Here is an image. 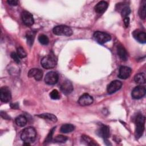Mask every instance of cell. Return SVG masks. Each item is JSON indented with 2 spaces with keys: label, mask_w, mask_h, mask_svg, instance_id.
<instances>
[{
  "label": "cell",
  "mask_w": 146,
  "mask_h": 146,
  "mask_svg": "<svg viewBox=\"0 0 146 146\" xmlns=\"http://www.w3.org/2000/svg\"><path fill=\"white\" fill-rule=\"evenodd\" d=\"M131 13V9L128 6H125L121 10V16L124 18L125 17H128V16Z\"/></svg>",
  "instance_id": "obj_26"
},
{
  "label": "cell",
  "mask_w": 146,
  "mask_h": 146,
  "mask_svg": "<svg viewBox=\"0 0 146 146\" xmlns=\"http://www.w3.org/2000/svg\"><path fill=\"white\" fill-rule=\"evenodd\" d=\"M50 96L52 99H59L60 98V95L58 90H53L50 94Z\"/></svg>",
  "instance_id": "obj_29"
},
{
  "label": "cell",
  "mask_w": 146,
  "mask_h": 146,
  "mask_svg": "<svg viewBox=\"0 0 146 146\" xmlns=\"http://www.w3.org/2000/svg\"><path fill=\"white\" fill-rule=\"evenodd\" d=\"M0 99L2 102L7 103L11 99V94L10 90L9 87L4 86L1 88L0 90Z\"/></svg>",
  "instance_id": "obj_7"
},
{
  "label": "cell",
  "mask_w": 146,
  "mask_h": 146,
  "mask_svg": "<svg viewBox=\"0 0 146 146\" xmlns=\"http://www.w3.org/2000/svg\"><path fill=\"white\" fill-rule=\"evenodd\" d=\"M17 54L20 58H23L27 56V54L25 50L21 47H19L17 48Z\"/></svg>",
  "instance_id": "obj_28"
},
{
  "label": "cell",
  "mask_w": 146,
  "mask_h": 146,
  "mask_svg": "<svg viewBox=\"0 0 146 146\" xmlns=\"http://www.w3.org/2000/svg\"><path fill=\"white\" fill-rule=\"evenodd\" d=\"M134 80L136 83L139 84H143L145 83V75L143 72L139 73L135 75Z\"/></svg>",
  "instance_id": "obj_20"
},
{
  "label": "cell",
  "mask_w": 146,
  "mask_h": 146,
  "mask_svg": "<svg viewBox=\"0 0 146 146\" xmlns=\"http://www.w3.org/2000/svg\"><path fill=\"white\" fill-rule=\"evenodd\" d=\"M122 83L118 80H115L111 82L107 86V92L110 94H112L121 88Z\"/></svg>",
  "instance_id": "obj_9"
},
{
  "label": "cell",
  "mask_w": 146,
  "mask_h": 146,
  "mask_svg": "<svg viewBox=\"0 0 146 146\" xmlns=\"http://www.w3.org/2000/svg\"><path fill=\"white\" fill-rule=\"evenodd\" d=\"M75 129L74 125L71 124H64L62 125L60 127V132L62 133H70L72 131H73Z\"/></svg>",
  "instance_id": "obj_19"
},
{
  "label": "cell",
  "mask_w": 146,
  "mask_h": 146,
  "mask_svg": "<svg viewBox=\"0 0 146 146\" xmlns=\"http://www.w3.org/2000/svg\"><path fill=\"white\" fill-rule=\"evenodd\" d=\"M123 21H124V23L125 26L126 27H127L129 26V17H128L124 18Z\"/></svg>",
  "instance_id": "obj_33"
},
{
  "label": "cell",
  "mask_w": 146,
  "mask_h": 146,
  "mask_svg": "<svg viewBox=\"0 0 146 146\" xmlns=\"http://www.w3.org/2000/svg\"><path fill=\"white\" fill-rule=\"evenodd\" d=\"M36 130L31 127H28L25 128L21 134V138L25 143H31L34 142L36 139Z\"/></svg>",
  "instance_id": "obj_1"
},
{
  "label": "cell",
  "mask_w": 146,
  "mask_h": 146,
  "mask_svg": "<svg viewBox=\"0 0 146 146\" xmlns=\"http://www.w3.org/2000/svg\"><path fill=\"white\" fill-rule=\"evenodd\" d=\"M108 3L106 1H100L95 6V11L98 14L103 13L108 7Z\"/></svg>",
  "instance_id": "obj_16"
},
{
  "label": "cell",
  "mask_w": 146,
  "mask_h": 146,
  "mask_svg": "<svg viewBox=\"0 0 146 146\" xmlns=\"http://www.w3.org/2000/svg\"><path fill=\"white\" fill-rule=\"evenodd\" d=\"M15 123L19 127H24L27 123V119L24 115H19L15 119Z\"/></svg>",
  "instance_id": "obj_21"
},
{
  "label": "cell",
  "mask_w": 146,
  "mask_h": 146,
  "mask_svg": "<svg viewBox=\"0 0 146 146\" xmlns=\"http://www.w3.org/2000/svg\"><path fill=\"white\" fill-rule=\"evenodd\" d=\"M28 76L30 78H34L36 80H40L43 76V72L39 68H34L31 69L28 73Z\"/></svg>",
  "instance_id": "obj_14"
},
{
  "label": "cell",
  "mask_w": 146,
  "mask_h": 146,
  "mask_svg": "<svg viewBox=\"0 0 146 146\" xmlns=\"http://www.w3.org/2000/svg\"><path fill=\"white\" fill-rule=\"evenodd\" d=\"M93 101L94 99L91 96L88 94H84L79 98L78 103L82 106H86L91 104Z\"/></svg>",
  "instance_id": "obj_11"
},
{
  "label": "cell",
  "mask_w": 146,
  "mask_h": 146,
  "mask_svg": "<svg viewBox=\"0 0 146 146\" xmlns=\"http://www.w3.org/2000/svg\"><path fill=\"white\" fill-rule=\"evenodd\" d=\"M38 116H39L40 117H42L43 119H47V120H51L53 122H56L57 121L56 117L52 113H42V114L38 115Z\"/></svg>",
  "instance_id": "obj_22"
},
{
  "label": "cell",
  "mask_w": 146,
  "mask_h": 146,
  "mask_svg": "<svg viewBox=\"0 0 146 146\" xmlns=\"http://www.w3.org/2000/svg\"><path fill=\"white\" fill-rule=\"evenodd\" d=\"M135 123V136L136 138H139L143 135L144 131L145 117L142 114H139L136 116Z\"/></svg>",
  "instance_id": "obj_2"
},
{
  "label": "cell",
  "mask_w": 146,
  "mask_h": 146,
  "mask_svg": "<svg viewBox=\"0 0 146 146\" xmlns=\"http://www.w3.org/2000/svg\"><path fill=\"white\" fill-rule=\"evenodd\" d=\"M94 38L100 44L105 43L110 41L111 39L110 34L102 31L95 32V33L94 34Z\"/></svg>",
  "instance_id": "obj_5"
},
{
  "label": "cell",
  "mask_w": 146,
  "mask_h": 146,
  "mask_svg": "<svg viewBox=\"0 0 146 146\" xmlns=\"http://www.w3.org/2000/svg\"><path fill=\"white\" fill-rule=\"evenodd\" d=\"M117 52L120 58L123 60L126 61L128 59V54L125 48L121 44L117 46Z\"/></svg>",
  "instance_id": "obj_17"
},
{
  "label": "cell",
  "mask_w": 146,
  "mask_h": 146,
  "mask_svg": "<svg viewBox=\"0 0 146 146\" xmlns=\"http://www.w3.org/2000/svg\"><path fill=\"white\" fill-rule=\"evenodd\" d=\"M145 5H146V2L145 1H143L141 2V5L140 7L139 10V15L141 19H144L145 18Z\"/></svg>",
  "instance_id": "obj_23"
},
{
  "label": "cell",
  "mask_w": 146,
  "mask_h": 146,
  "mask_svg": "<svg viewBox=\"0 0 146 146\" xmlns=\"http://www.w3.org/2000/svg\"><path fill=\"white\" fill-rule=\"evenodd\" d=\"M1 116H2L3 118H4V119H9V116H8L6 113H5V112H1Z\"/></svg>",
  "instance_id": "obj_34"
},
{
  "label": "cell",
  "mask_w": 146,
  "mask_h": 146,
  "mask_svg": "<svg viewBox=\"0 0 146 146\" xmlns=\"http://www.w3.org/2000/svg\"><path fill=\"white\" fill-rule=\"evenodd\" d=\"M55 130V127H54L52 128V129L50 131L49 133L48 134L47 136L46 137V139H45V142H50L52 140V135H53V133H54V131Z\"/></svg>",
  "instance_id": "obj_30"
},
{
  "label": "cell",
  "mask_w": 146,
  "mask_h": 146,
  "mask_svg": "<svg viewBox=\"0 0 146 146\" xmlns=\"http://www.w3.org/2000/svg\"><path fill=\"white\" fill-rule=\"evenodd\" d=\"M132 70L127 66H121L119 69L118 76L122 79H126L129 77L131 74Z\"/></svg>",
  "instance_id": "obj_12"
},
{
  "label": "cell",
  "mask_w": 146,
  "mask_h": 146,
  "mask_svg": "<svg viewBox=\"0 0 146 146\" xmlns=\"http://www.w3.org/2000/svg\"><path fill=\"white\" fill-rule=\"evenodd\" d=\"M38 40L40 43L43 45H47L49 43V39L48 37L44 34H42L39 36Z\"/></svg>",
  "instance_id": "obj_24"
},
{
  "label": "cell",
  "mask_w": 146,
  "mask_h": 146,
  "mask_svg": "<svg viewBox=\"0 0 146 146\" xmlns=\"http://www.w3.org/2000/svg\"><path fill=\"white\" fill-rule=\"evenodd\" d=\"M58 79L59 75L56 72L50 71L46 75L44 78V81L47 84L53 85L58 82Z\"/></svg>",
  "instance_id": "obj_6"
},
{
  "label": "cell",
  "mask_w": 146,
  "mask_h": 146,
  "mask_svg": "<svg viewBox=\"0 0 146 146\" xmlns=\"http://www.w3.org/2000/svg\"><path fill=\"white\" fill-rule=\"evenodd\" d=\"M132 35L133 37L140 43H145L146 42V34L144 31L137 29L133 32Z\"/></svg>",
  "instance_id": "obj_15"
},
{
  "label": "cell",
  "mask_w": 146,
  "mask_h": 146,
  "mask_svg": "<svg viewBox=\"0 0 146 146\" xmlns=\"http://www.w3.org/2000/svg\"><path fill=\"white\" fill-rule=\"evenodd\" d=\"M73 89L74 88L72 83L68 80L64 81L60 86L61 91L66 95L70 94L73 91Z\"/></svg>",
  "instance_id": "obj_13"
},
{
  "label": "cell",
  "mask_w": 146,
  "mask_h": 146,
  "mask_svg": "<svg viewBox=\"0 0 146 146\" xmlns=\"http://www.w3.org/2000/svg\"><path fill=\"white\" fill-rule=\"evenodd\" d=\"M34 37H35V33H33V31L29 32L27 34V35H26L27 42L30 46H31L33 44L34 39Z\"/></svg>",
  "instance_id": "obj_25"
},
{
  "label": "cell",
  "mask_w": 146,
  "mask_h": 146,
  "mask_svg": "<svg viewBox=\"0 0 146 146\" xmlns=\"http://www.w3.org/2000/svg\"><path fill=\"white\" fill-rule=\"evenodd\" d=\"M67 139H68L66 136L62 135H57L55 137L54 141L57 143H65L67 140Z\"/></svg>",
  "instance_id": "obj_27"
},
{
  "label": "cell",
  "mask_w": 146,
  "mask_h": 146,
  "mask_svg": "<svg viewBox=\"0 0 146 146\" xmlns=\"http://www.w3.org/2000/svg\"><path fill=\"white\" fill-rule=\"evenodd\" d=\"M53 33L57 35L63 36H70L72 34V30L71 29L67 26L59 25L54 27Z\"/></svg>",
  "instance_id": "obj_4"
},
{
  "label": "cell",
  "mask_w": 146,
  "mask_h": 146,
  "mask_svg": "<svg viewBox=\"0 0 146 146\" xmlns=\"http://www.w3.org/2000/svg\"><path fill=\"white\" fill-rule=\"evenodd\" d=\"M11 58L14 59V60L15 62H16L17 63H19L20 62V59H19L20 58H19V56L18 55L17 53H15V52H11Z\"/></svg>",
  "instance_id": "obj_31"
},
{
  "label": "cell",
  "mask_w": 146,
  "mask_h": 146,
  "mask_svg": "<svg viewBox=\"0 0 146 146\" xmlns=\"http://www.w3.org/2000/svg\"><path fill=\"white\" fill-rule=\"evenodd\" d=\"M40 63L43 68L46 69H50L55 67L56 65V59L55 56L52 55H47L42 59Z\"/></svg>",
  "instance_id": "obj_3"
},
{
  "label": "cell",
  "mask_w": 146,
  "mask_h": 146,
  "mask_svg": "<svg viewBox=\"0 0 146 146\" xmlns=\"http://www.w3.org/2000/svg\"><path fill=\"white\" fill-rule=\"evenodd\" d=\"M99 135L104 140H107L110 136V129L106 125H103L98 131Z\"/></svg>",
  "instance_id": "obj_18"
},
{
  "label": "cell",
  "mask_w": 146,
  "mask_h": 146,
  "mask_svg": "<svg viewBox=\"0 0 146 146\" xmlns=\"http://www.w3.org/2000/svg\"><path fill=\"white\" fill-rule=\"evenodd\" d=\"M21 18L23 23L25 25L27 26H31L34 24V20L33 16L30 13L27 11H23L21 14Z\"/></svg>",
  "instance_id": "obj_10"
},
{
  "label": "cell",
  "mask_w": 146,
  "mask_h": 146,
  "mask_svg": "<svg viewBox=\"0 0 146 146\" xmlns=\"http://www.w3.org/2000/svg\"><path fill=\"white\" fill-rule=\"evenodd\" d=\"M146 92L145 87L142 86H138L134 88L132 91V97L135 99H139L143 98Z\"/></svg>",
  "instance_id": "obj_8"
},
{
  "label": "cell",
  "mask_w": 146,
  "mask_h": 146,
  "mask_svg": "<svg viewBox=\"0 0 146 146\" xmlns=\"http://www.w3.org/2000/svg\"><path fill=\"white\" fill-rule=\"evenodd\" d=\"M7 2L11 6H16L18 3V1L16 0H9L7 1Z\"/></svg>",
  "instance_id": "obj_32"
}]
</instances>
